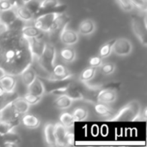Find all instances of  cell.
Masks as SVG:
<instances>
[{
    "label": "cell",
    "instance_id": "1",
    "mask_svg": "<svg viewBox=\"0 0 147 147\" xmlns=\"http://www.w3.org/2000/svg\"><path fill=\"white\" fill-rule=\"evenodd\" d=\"M33 59L28 40L21 28H9L0 33V69L5 74L19 76Z\"/></svg>",
    "mask_w": 147,
    "mask_h": 147
},
{
    "label": "cell",
    "instance_id": "2",
    "mask_svg": "<svg viewBox=\"0 0 147 147\" xmlns=\"http://www.w3.org/2000/svg\"><path fill=\"white\" fill-rule=\"evenodd\" d=\"M140 104L137 101H132L127 105H125L118 114L112 118L113 121H133L140 118Z\"/></svg>",
    "mask_w": 147,
    "mask_h": 147
},
{
    "label": "cell",
    "instance_id": "3",
    "mask_svg": "<svg viewBox=\"0 0 147 147\" xmlns=\"http://www.w3.org/2000/svg\"><path fill=\"white\" fill-rule=\"evenodd\" d=\"M55 57H56L55 47L52 44L46 43L41 55L37 59H38L40 65L42 67V69L51 73L54 66Z\"/></svg>",
    "mask_w": 147,
    "mask_h": 147
},
{
    "label": "cell",
    "instance_id": "4",
    "mask_svg": "<svg viewBox=\"0 0 147 147\" xmlns=\"http://www.w3.org/2000/svg\"><path fill=\"white\" fill-rule=\"evenodd\" d=\"M132 29L133 33L138 38V40L141 42L144 47L147 46V27L146 19L133 16L132 17Z\"/></svg>",
    "mask_w": 147,
    "mask_h": 147
},
{
    "label": "cell",
    "instance_id": "5",
    "mask_svg": "<svg viewBox=\"0 0 147 147\" xmlns=\"http://www.w3.org/2000/svg\"><path fill=\"white\" fill-rule=\"evenodd\" d=\"M66 9V5L61 4L59 0H43L40 2L39 8L37 12L35 13V16L37 17L42 14L46 13H63Z\"/></svg>",
    "mask_w": 147,
    "mask_h": 147
},
{
    "label": "cell",
    "instance_id": "6",
    "mask_svg": "<svg viewBox=\"0 0 147 147\" xmlns=\"http://www.w3.org/2000/svg\"><path fill=\"white\" fill-rule=\"evenodd\" d=\"M21 114L15 108L12 100L0 109V121L15 122L18 121Z\"/></svg>",
    "mask_w": 147,
    "mask_h": 147
},
{
    "label": "cell",
    "instance_id": "7",
    "mask_svg": "<svg viewBox=\"0 0 147 147\" xmlns=\"http://www.w3.org/2000/svg\"><path fill=\"white\" fill-rule=\"evenodd\" d=\"M59 14V13L55 12L42 14L36 17V19L34 22V26L36 27L41 32H49L54 19L57 17Z\"/></svg>",
    "mask_w": 147,
    "mask_h": 147
},
{
    "label": "cell",
    "instance_id": "8",
    "mask_svg": "<svg viewBox=\"0 0 147 147\" xmlns=\"http://www.w3.org/2000/svg\"><path fill=\"white\" fill-rule=\"evenodd\" d=\"M133 51L132 42L127 38H119L115 39L113 47L112 52L118 56H127Z\"/></svg>",
    "mask_w": 147,
    "mask_h": 147
},
{
    "label": "cell",
    "instance_id": "9",
    "mask_svg": "<svg viewBox=\"0 0 147 147\" xmlns=\"http://www.w3.org/2000/svg\"><path fill=\"white\" fill-rule=\"evenodd\" d=\"M72 78V74L69 72L67 68L63 65H54L50 76L47 78L51 82H63Z\"/></svg>",
    "mask_w": 147,
    "mask_h": 147
},
{
    "label": "cell",
    "instance_id": "10",
    "mask_svg": "<svg viewBox=\"0 0 147 147\" xmlns=\"http://www.w3.org/2000/svg\"><path fill=\"white\" fill-rule=\"evenodd\" d=\"M40 36L41 35L28 39L32 54H33L34 58L36 57L37 59L41 55V53L44 50V47H45V44H46Z\"/></svg>",
    "mask_w": 147,
    "mask_h": 147
},
{
    "label": "cell",
    "instance_id": "11",
    "mask_svg": "<svg viewBox=\"0 0 147 147\" xmlns=\"http://www.w3.org/2000/svg\"><path fill=\"white\" fill-rule=\"evenodd\" d=\"M71 18L69 16L64 14V13H59L57 17L54 19L49 32L50 33H58L60 30H62L65 26H67V23L70 22Z\"/></svg>",
    "mask_w": 147,
    "mask_h": 147
},
{
    "label": "cell",
    "instance_id": "12",
    "mask_svg": "<svg viewBox=\"0 0 147 147\" xmlns=\"http://www.w3.org/2000/svg\"><path fill=\"white\" fill-rule=\"evenodd\" d=\"M60 40L63 44L66 46H71V45L76 44L78 41V34L75 31L70 28H67L65 26L62 29V32L60 34Z\"/></svg>",
    "mask_w": 147,
    "mask_h": 147
},
{
    "label": "cell",
    "instance_id": "13",
    "mask_svg": "<svg viewBox=\"0 0 147 147\" xmlns=\"http://www.w3.org/2000/svg\"><path fill=\"white\" fill-rule=\"evenodd\" d=\"M117 99V93L112 89H103L97 95V101L102 103H112Z\"/></svg>",
    "mask_w": 147,
    "mask_h": 147
},
{
    "label": "cell",
    "instance_id": "14",
    "mask_svg": "<svg viewBox=\"0 0 147 147\" xmlns=\"http://www.w3.org/2000/svg\"><path fill=\"white\" fill-rule=\"evenodd\" d=\"M18 19L16 12L14 9L0 10V22L7 25L9 28Z\"/></svg>",
    "mask_w": 147,
    "mask_h": 147
},
{
    "label": "cell",
    "instance_id": "15",
    "mask_svg": "<svg viewBox=\"0 0 147 147\" xmlns=\"http://www.w3.org/2000/svg\"><path fill=\"white\" fill-rule=\"evenodd\" d=\"M16 84V80L15 78V76L9 75V74H4L0 78V85L1 87L7 92V93H13Z\"/></svg>",
    "mask_w": 147,
    "mask_h": 147
},
{
    "label": "cell",
    "instance_id": "16",
    "mask_svg": "<svg viewBox=\"0 0 147 147\" xmlns=\"http://www.w3.org/2000/svg\"><path fill=\"white\" fill-rule=\"evenodd\" d=\"M28 87V92L29 93L34 94V95L38 96H42L46 91L44 83L37 77Z\"/></svg>",
    "mask_w": 147,
    "mask_h": 147
},
{
    "label": "cell",
    "instance_id": "17",
    "mask_svg": "<svg viewBox=\"0 0 147 147\" xmlns=\"http://www.w3.org/2000/svg\"><path fill=\"white\" fill-rule=\"evenodd\" d=\"M53 131H54V135L56 138L57 145L64 146L65 144V136L67 134L66 127L63 126L61 123H56L53 125Z\"/></svg>",
    "mask_w": 147,
    "mask_h": 147
},
{
    "label": "cell",
    "instance_id": "18",
    "mask_svg": "<svg viewBox=\"0 0 147 147\" xmlns=\"http://www.w3.org/2000/svg\"><path fill=\"white\" fill-rule=\"evenodd\" d=\"M96 30V23L90 19L82 21L78 27V33L83 35H89Z\"/></svg>",
    "mask_w": 147,
    "mask_h": 147
},
{
    "label": "cell",
    "instance_id": "19",
    "mask_svg": "<svg viewBox=\"0 0 147 147\" xmlns=\"http://www.w3.org/2000/svg\"><path fill=\"white\" fill-rule=\"evenodd\" d=\"M44 135H45V140L46 143L50 146H56L57 141L56 138L54 135V131H53V124H47L45 128H44Z\"/></svg>",
    "mask_w": 147,
    "mask_h": 147
},
{
    "label": "cell",
    "instance_id": "20",
    "mask_svg": "<svg viewBox=\"0 0 147 147\" xmlns=\"http://www.w3.org/2000/svg\"><path fill=\"white\" fill-rule=\"evenodd\" d=\"M15 10L16 12L18 18H20L22 21H30V20L34 19V14L24 3L22 5L19 6L18 8H16Z\"/></svg>",
    "mask_w": 147,
    "mask_h": 147
},
{
    "label": "cell",
    "instance_id": "21",
    "mask_svg": "<svg viewBox=\"0 0 147 147\" xmlns=\"http://www.w3.org/2000/svg\"><path fill=\"white\" fill-rule=\"evenodd\" d=\"M20 76H21V78H22V83H23L26 86H28V85L35 79V78L37 77L34 69L32 68L31 65H29L28 67H27V68L20 74Z\"/></svg>",
    "mask_w": 147,
    "mask_h": 147
},
{
    "label": "cell",
    "instance_id": "22",
    "mask_svg": "<svg viewBox=\"0 0 147 147\" xmlns=\"http://www.w3.org/2000/svg\"><path fill=\"white\" fill-rule=\"evenodd\" d=\"M72 99L66 94L59 96L54 101V106L59 109H66L71 106Z\"/></svg>",
    "mask_w": 147,
    "mask_h": 147
},
{
    "label": "cell",
    "instance_id": "23",
    "mask_svg": "<svg viewBox=\"0 0 147 147\" xmlns=\"http://www.w3.org/2000/svg\"><path fill=\"white\" fill-rule=\"evenodd\" d=\"M22 124L28 128H36L40 126V119L34 115L26 114L22 118Z\"/></svg>",
    "mask_w": 147,
    "mask_h": 147
},
{
    "label": "cell",
    "instance_id": "24",
    "mask_svg": "<svg viewBox=\"0 0 147 147\" xmlns=\"http://www.w3.org/2000/svg\"><path fill=\"white\" fill-rule=\"evenodd\" d=\"M12 102H13V104H14L15 108L21 114V115L26 114L28 111L30 105L23 99V97H16V98H14L12 100Z\"/></svg>",
    "mask_w": 147,
    "mask_h": 147
},
{
    "label": "cell",
    "instance_id": "25",
    "mask_svg": "<svg viewBox=\"0 0 147 147\" xmlns=\"http://www.w3.org/2000/svg\"><path fill=\"white\" fill-rule=\"evenodd\" d=\"M21 32L22 34L27 38H33V37H36L39 35H41V31L39 30L36 27L33 26H25L22 27L21 28Z\"/></svg>",
    "mask_w": 147,
    "mask_h": 147
},
{
    "label": "cell",
    "instance_id": "26",
    "mask_svg": "<svg viewBox=\"0 0 147 147\" xmlns=\"http://www.w3.org/2000/svg\"><path fill=\"white\" fill-rule=\"evenodd\" d=\"M115 40V39L110 40L108 42L104 43L101 47L100 51H99V56L101 58H107V57H109L111 54V53H112V47H113V44H114Z\"/></svg>",
    "mask_w": 147,
    "mask_h": 147
},
{
    "label": "cell",
    "instance_id": "27",
    "mask_svg": "<svg viewBox=\"0 0 147 147\" xmlns=\"http://www.w3.org/2000/svg\"><path fill=\"white\" fill-rule=\"evenodd\" d=\"M18 124V121L15 122H5L0 121V136H5L11 133L14 127Z\"/></svg>",
    "mask_w": 147,
    "mask_h": 147
},
{
    "label": "cell",
    "instance_id": "28",
    "mask_svg": "<svg viewBox=\"0 0 147 147\" xmlns=\"http://www.w3.org/2000/svg\"><path fill=\"white\" fill-rule=\"evenodd\" d=\"M60 56H61V58L65 61H66V62H72L75 59L76 53H75L74 49H72L71 47H65V48L61 49Z\"/></svg>",
    "mask_w": 147,
    "mask_h": 147
},
{
    "label": "cell",
    "instance_id": "29",
    "mask_svg": "<svg viewBox=\"0 0 147 147\" xmlns=\"http://www.w3.org/2000/svg\"><path fill=\"white\" fill-rule=\"evenodd\" d=\"M95 111L97 115L101 116H110L112 115V110L106 105V103H98L95 105Z\"/></svg>",
    "mask_w": 147,
    "mask_h": 147
},
{
    "label": "cell",
    "instance_id": "30",
    "mask_svg": "<svg viewBox=\"0 0 147 147\" xmlns=\"http://www.w3.org/2000/svg\"><path fill=\"white\" fill-rule=\"evenodd\" d=\"M96 68L91 67V66H90L89 68L84 69L82 71L81 75H80V80L82 82H84V83L91 80L94 78V76L96 74Z\"/></svg>",
    "mask_w": 147,
    "mask_h": 147
},
{
    "label": "cell",
    "instance_id": "31",
    "mask_svg": "<svg viewBox=\"0 0 147 147\" xmlns=\"http://www.w3.org/2000/svg\"><path fill=\"white\" fill-rule=\"evenodd\" d=\"M71 115H72L75 121H82L87 118L88 111L84 108L79 107V108H77L76 109H74V111L72 112Z\"/></svg>",
    "mask_w": 147,
    "mask_h": 147
},
{
    "label": "cell",
    "instance_id": "32",
    "mask_svg": "<svg viewBox=\"0 0 147 147\" xmlns=\"http://www.w3.org/2000/svg\"><path fill=\"white\" fill-rule=\"evenodd\" d=\"M59 121H60V123L65 127H71L75 122L72 115L70 113H63L59 117Z\"/></svg>",
    "mask_w": 147,
    "mask_h": 147
},
{
    "label": "cell",
    "instance_id": "33",
    "mask_svg": "<svg viewBox=\"0 0 147 147\" xmlns=\"http://www.w3.org/2000/svg\"><path fill=\"white\" fill-rule=\"evenodd\" d=\"M66 95H68L72 100H82L84 98V96L81 94V92H79L75 88H71L70 85H69V88L67 90Z\"/></svg>",
    "mask_w": 147,
    "mask_h": 147
},
{
    "label": "cell",
    "instance_id": "34",
    "mask_svg": "<svg viewBox=\"0 0 147 147\" xmlns=\"http://www.w3.org/2000/svg\"><path fill=\"white\" fill-rule=\"evenodd\" d=\"M23 99L29 104V105H33V104H36L37 102H39L41 99V96H35L34 94L31 93H27L26 95H24Z\"/></svg>",
    "mask_w": 147,
    "mask_h": 147
},
{
    "label": "cell",
    "instance_id": "35",
    "mask_svg": "<svg viewBox=\"0 0 147 147\" xmlns=\"http://www.w3.org/2000/svg\"><path fill=\"white\" fill-rule=\"evenodd\" d=\"M115 64L112 63H107L101 65V71L104 75H110L115 71Z\"/></svg>",
    "mask_w": 147,
    "mask_h": 147
},
{
    "label": "cell",
    "instance_id": "36",
    "mask_svg": "<svg viewBox=\"0 0 147 147\" xmlns=\"http://www.w3.org/2000/svg\"><path fill=\"white\" fill-rule=\"evenodd\" d=\"M68 88H69V84H67V85H62V86H59V87H57V88L52 90L50 91V93L53 94V95H54V96H59L66 94Z\"/></svg>",
    "mask_w": 147,
    "mask_h": 147
},
{
    "label": "cell",
    "instance_id": "37",
    "mask_svg": "<svg viewBox=\"0 0 147 147\" xmlns=\"http://www.w3.org/2000/svg\"><path fill=\"white\" fill-rule=\"evenodd\" d=\"M132 4L138 8L139 9H141L143 11H146L147 9V0H130Z\"/></svg>",
    "mask_w": 147,
    "mask_h": 147
},
{
    "label": "cell",
    "instance_id": "38",
    "mask_svg": "<svg viewBox=\"0 0 147 147\" xmlns=\"http://www.w3.org/2000/svg\"><path fill=\"white\" fill-rule=\"evenodd\" d=\"M89 65L91 67H100L102 65V58H101L100 56H94L91 57L89 60Z\"/></svg>",
    "mask_w": 147,
    "mask_h": 147
},
{
    "label": "cell",
    "instance_id": "39",
    "mask_svg": "<svg viewBox=\"0 0 147 147\" xmlns=\"http://www.w3.org/2000/svg\"><path fill=\"white\" fill-rule=\"evenodd\" d=\"M117 2L125 11H131L134 9V5L132 4L130 0H117Z\"/></svg>",
    "mask_w": 147,
    "mask_h": 147
},
{
    "label": "cell",
    "instance_id": "40",
    "mask_svg": "<svg viewBox=\"0 0 147 147\" xmlns=\"http://www.w3.org/2000/svg\"><path fill=\"white\" fill-rule=\"evenodd\" d=\"M11 8L12 7L8 0H0V10H6Z\"/></svg>",
    "mask_w": 147,
    "mask_h": 147
},
{
    "label": "cell",
    "instance_id": "41",
    "mask_svg": "<svg viewBox=\"0 0 147 147\" xmlns=\"http://www.w3.org/2000/svg\"><path fill=\"white\" fill-rule=\"evenodd\" d=\"M65 142L67 144V145H73L74 144V135L71 133H68L66 134V136H65Z\"/></svg>",
    "mask_w": 147,
    "mask_h": 147
},
{
    "label": "cell",
    "instance_id": "42",
    "mask_svg": "<svg viewBox=\"0 0 147 147\" xmlns=\"http://www.w3.org/2000/svg\"><path fill=\"white\" fill-rule=\"evenodd\" d=\"M8 1L9 2L12 9H16V8H18L19 6H21V5L23 4V3H22V0H8Z\"/></svg>",
    "mask_w": 147,
    "mask_h": 147
},
{
    "label": "cell",
    "instance_id": "43",
    "mask_svg": "<svg viewBox=\"0 0 147 147\" xmlns=\"http://www.w3.org/2000/svg\"><path fill=\"white\" fill-rule=\"evenodd\" d=\"M3 145L6 147H15L17 146V143L15 141H11V140H6Z\"/></svg>",
    "mask_w": 147,
    "mask_h": 147
},
{
    "label": "cell",
    "instance_id": "44",
    "mask_svg": "<svg viewBox=\"0 0 147 147\" xmlns=\"http://www.w3.org/2000/svg\"><path fill=\"white\" fill-rule=\"evenodd\" d=\"M4 74H5V73H4V71H3L2 69H0V78H2V77L4 75Z\"/></svg>",
    "mask_w": 147,
    "mask_h": 147
},
{
    "label": "cell",
    "instance_id": "45",
    "mask_svg": "<svg viewBox=\"0 0 147 147\" xmlns=\"http://www.w3.org/2000/svg\"><path fill=\"white\" fill-rule=\"evenodd\" d=\"M22 3H28V2H29L30 0H22Z\"/></svg>",
    "mask_w": 147,
    "mask_h": 147
}]
</instances>
